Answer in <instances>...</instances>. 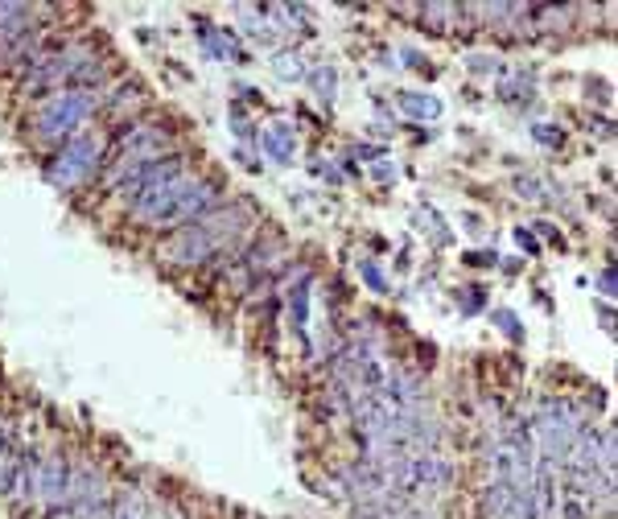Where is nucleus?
<instances>
[{"mask_svg": "<svg viewBox=\"0 0 618 519\" xmlns=\"http://www.w3.org/2000/svg\"><path fill=\"white\" fill-rule=\"evenodd\" d=\"M99 66L95 50L87 41H70L62 50H38V58L29 62V75H25V91H50V87H78L83 78H91Z\"/></svg>", "mask_w": 618, "mask_h": 519, "instance_id": "obj_3", "label": "nucleus"}, {"mask_svg": "<svg viewBox=\"0 0 618 519\" xmlns=\"http://www.w3.org/2000/svg\"><path fill=\"white\" fill-rule=\"evenodd\" d=\"M363 276H367V285L375 288V293H384V288H387V281H384V272L375 268V264H371V260H367V264H363Z\"/></svg>", "mask_w": 618, "mask_h": 519, "instance_id": "obj_13", "label": "nucleus"}, {"mask_svg": "<svg viewBox=\"0 0 618 519\" xmlns=\"http://www.w3.org/2000/svg\"><path fill=\"white\" fill-rule=\"evenodd\" d=\"M281 75H285V78L301 75V58H289V54H285V58H281Z\"/></svg>", "mask_w": 618, "mask_h": 519, "instance_id": "obj_14", "label": "nucleus"}, {"mask_svg": "<svg viewBox=\"0 0 618 519\" xmlns=\"http://www.w3.org/2000/svg\"><path fill=\"white\" fill-rule=\"evenodd\" d=\"M305 309H309V276H301L289 293V313H293V326L305 330Z\"/></svg>", "mask_w": 618, "mask_h": 519, "instance_id": "obj_11", "label": "nucleus"}, {"mask_svg": "<svg viewBox=\"0 0 618 519\" xmlns=\"http://www.w3.org/2000/svg\"><path fill=\"white\" fill-rule=\"evenodd\" d=\"M495 318H499V322H503V330H507V334H511V338H520V326H515V318H511V313H507V309H499V313H495Z\"/></svg>", "mask_w": 618, "mask_h": 519, "instance_id": "obj_15", "label": "nucleus"}, {"mask_svg": "<svg viewBox=\"0 0 618 519\" xmlns=\"http://www.w3.org/2000/svg\"><path fill=\"white\" fill-rule=\"evenodd\" d=\"M260 145H264V153H268L276 165H289L297 136H293L289 124H272V128H264V132H260Z\"/></svg>", "mask_w": 618, "mask_h": 519, "instance_id": "obj_9", "label": "nucleus"}, {"mask_svg": "<svg viewBox=\"0 0 618 519\" xmlns=\"http://www.w3.org/2000/svg\"><path fill=\"white\" fill-rule=\"evenodd\" d=\"M309 78H313V91L322 99H334V70H330V66H318Z\"/></svg>", "mask_w": 618, "mask_h": 519, "instance_id": "obj_12", "label": "nucleus"}, {"mask_svg": "<svg viewBox=\"0 0 618 519\" xmlns=\"http://www.w3.org/2000/svg\"><path fill=\"white\" fill-rule=\"evenodd\" d=\"M581 416L573 412L569 400H544L540 412H536V429H532V445H536V461L552 466V470H565V458H569V445L577 437Z\"/></svg>", "mask_w": 618, "mask_h": 519, "instance_id": "obj_5", "label": "nucleus"}, {"mask_svg": "<svg viewBox=\"0 0 618 519\" xmlns=\"http://www.w3.org/2000/svg\"><path fill=\"white\" fill-rule=\"evenodd\" d=\"M177 173H186V165H182V157H161V161H153V165H145V169H136L132 177H124L116 190L120 198H124V206L132 211L140 198H149L153 190H161L165 182H174Z\"/></svg>", "mask_w": 618, "mask_h": 519, "instance_id": "obj_8", "label": "nucleus"}, {"mask_svg": "<svg viewBox=\"0 0 618 519\" xmlns=\"http://www.w3.org/2000/svg\"><path fill=\"white\" fill-rule=\"evenodd\" d=\"M536 140H544V145H560V132H557V128H536Z\"/></svg>", "mask_w": 618, "mask_h": 519, "instance_id": "obj_16", "label": "nucleus"}, {"mask_svg": "<svg viewBox=\"0 0 618 519\" xmlns=\"http://www.w3.org/2000/svg\"><path fill=\"white\" fill-rule=\"evenodd\" d=\"M99 108V91L91 87H66V91H54V95L46 99L33 115V132L38 140H70L78 136V128L91 120V112Z\"/></svg>", "mask_w": 618, "mask_h": 519, "instance_id": "obj_4", "label": "nucleus"}, {"mask_svg": "<svg viewBox=\"0 0 618 519\" xmlns=\"http://www.w3.org/2000/svg\"><path fill=\"white\" fill-rule=\"evenodd\" d=\"M400 108H404L412 120H437V115H441V99L417 95V91H404V95H400Z\"/></svg>", "mask_w": 618, "mask_h": 519, "instance_id": "obj_10", "label": "nucleus"}, {"mask_svg": "<svg viewBox=\"0 0 618 519\" xmlns=\"http://www.w3.org/2000/svg\"><path fill=\"white\" fill-rule=\"evenodd\" d=\"M99 161H103V136L78 132V136H70V140L62 145V153L50 161L46 177H50L54 186H78L83 177H91V173L99 169Z\"/></svg>", "mask_w": 618, "mask_h": 519, "instance_id": "obj_7", "label": "nucleus"}, {"mask_svg": "<svg viewBox=\"0 0 618 519\" xmlns=\"http://www.w3.org/2000/svg\"><path fill=\"white\" fill-rule=\"evenodd\" d=\"M602 293H606V297H610V293H614V281H610V268L602 272Z\"/></svg>", "mask_w": 618, "mask_h": 519, "instance_id": "obj_18", "label": "nucleus"}, {"mask_svg": "<svg viewBox=\"0 0 618 519\" xmlns=\"http://www.w3.org/2000/svg\"><path fill=\"white\" fill-rule=\"evenodd\" d=\"M243 227H248V211L243 206L206 211L202 219H194L190 227L174 231V239L161 243V260H169L177 268H198V264L214 260L223 248H231Z\"/></svg>", "mask_w": 618, "mask_h": 519, "instance_id": "obj_1", "label": "nucleus"}, {"mask_svg": "<svg viewBox=\"0 0 618 519\" xmlns=\"http://www.w3.org/2000/svg\"><path fill=\"white\" fill-rule=\"evenodd\" d=\"M9 454V437H4V429H0V458Z\"/></svg>", "mask_w": 618, "mask_h": 519, "instance_id": "obj_19", "label": "nucleus"}, {"mask_svg": "<svg viewBox=\"0 0 618 519\" xmlns=\"http://www.w3.org/2000/svg\"><path fill=\"white\" fill-rule=\"evenodd\" d=\"M219 186L206 177H190L177 173L174 182H165L161 190H153L149 198H140L132 206V219L149 223V227H190L194 219H202L206 211H214Z\"/></svg>", "mask_w": 618, "mask_h": 519, "instance_id": "obj_2", "label": "nucleus"}, {"mask_svg": "<svg viewBox=\"0 0 618 519\" xmlns=\"http://www.w3.org/2000/svg\"><path fill=\"white\" fill-rule=\"evenodd\" d=\"M400 519H437V515H429L425 507H404V511H400Z\"/></svg>", "mask_w": 618, "mask_h": 519, "instance_id": "obj_17", "label": "nucleus"}, {"mask_svg": "<svg viewBox=\"0 0 618 519\" xmlns=\"http://www.w3.org/2000/svg\"><path fill=\"white\" fill-rule=\"evenodd\" d=\"M161 157H169V132H165V128H153V124H145V128H132V132L120 140L116 157H112L108 186H120L124 177H132L136 169L153 165V161H161Z\"/></svg>", "mask_w": 618, "mask_h": 519, "instance_id": "obj_6", "label": "nucleus"}]
</instances>
